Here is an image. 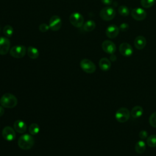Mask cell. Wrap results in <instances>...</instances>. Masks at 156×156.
I'll use <instances>...</instances> for the list:
<instances>
[{
    "mask_svg": "<svg viewBox=\"0 0 156 156\" xmlns=\"http://www.w3.org/2000/svg\"><path fill=\"white\" fill-rule=\"evenodd\" d=\"M17 98L13 94L10 93H5L3 94L0 99V104L5 108H13L17 105Z\"/></svg>",
    "mask_w": 156,
    "mask_h": 156,
    "instance_id": "obj_1",
    "label": "cell"
},
{
    "mask_svg": "<svg viewBox=\"0 0 156 156\" xmlns=\"http://www.w3.org/2000/svg\"><path fill=\"white\" fill-rule=\"evenodd\" d=\"M18 144V146L23 150L30 149L34 144V139L32 135L25 133L19 138Z\"/></svg>",
    "mask_w": 156,
    "mask_h": 156,
    "instance_id": "obj_2",
    "label": "cell"
},
{
    "mask_svg": "<svg viewBox=\"0 0 156 156\" xmlns=\"http://www.w3.org/2000/svg\"><path fill=\"white\" fill-rule=\"evenodd\" d=\"M116 15L115 10L111 7H105L102 9L99 12L101 18L104 21H110L113 20Z\"/></svg>",
    "mask_w": 156,
    "mask_h": 156,
    "instance_id": "obj_3",
    "label": "cell"
},
{
    "mask_svg": "<svg viewBox=\"0 0 156 156\" xmlns=\"http://www.w3.org/2000/svg\"><path fill=\"white\" fill-rule=\"evenodd\" d=\"M130 116V112L128 108L121 107L117 110L115 113V118L119 122H125L129 120Z\"/></svg>",
    "mask_w": 156,
    "mask_h": 156,
    "instance_id": "obj_4",
    "label": "cell"
},
{
    "mask_svg": "<svg viewBox=\"0 0 156 156\" xmlns=\"http://www.w3.org/2000/svg\"><path fill=\"white\" fill-rule=\"evenodd\" d=\"M27 52V49L24 46L16 45L14 46L10 49V54L12 57L16 58L23 57Z\"/></svg>",
    "mask_w": 156,
    "mask_h": 156,
    "instance_id": "obj_5",
    "label": "cell"
},
{
    "mask_svg": "<svg viewBox=\"0 0 156 156\" xmlns=\"http://www.w3.org/2000/svg\"><path fill=\"white\" fill-rule=\"evenodd\" d=\"M80 66L82 69L89 74L93 73L96 71V66L94 63L88 58H83L80 62Z\"/></svg>",
    "mask_w": 156,
    "mask_h": 156,
    "instance_id": "obj_6",
    "label": "cell"
},
{
    "mask_svg": "<svg viewBox=\"0 0 156 156\" xmlns=\"http://www.w3.org/2000/svg\"><path fill=\"white\" fill-rule=\"evenodd\" d=\"M69 19L71 24L76 27H80L83 25L84 18L79 12H74L71 13Z\"/></svg>",
    "mask_w": 156,
    "mask_h": 156,
    "instance_id": "obj_7",
    "label": "cell"
},
{
    "mask_svg": "<svg viewBox=\"0 0 156 156\" xmlns=\"http://www.w3.org/2000/svg\"><path fill=\"white\" fill-rule=\"evenodd\" d=\"M2 136L6 141H11L15 139L16 133L12 127L5 126L2 130Z\"/></svg>",
    "mask_w": 156,
    "mask_h": 156,
    "instance_id": "obj_8",
    "label": "cell"
},
{
    "mask_svg": "<svg viewBox=\"0 0 156 156\" xmlns=\"http://www.w3.org/2000/svg\"><path fill=\"white\" fill-rule=\"evenodd\" d=\"M146 12L142 8H134L131 11V16L136 21H142L146 17Z\"/></svg>",
    "mask_w": 156,
    "mask_h": 156,
    "instance_id": "obj_9",
    "label": "cell"
},
{
    "mask_svg": "<svg viewBox=\"0 0 156 156\" xmlns=\"http://www.w3.org/2000/svg\"><path fill=\"white\" fill-rule=\"evenodd\" d=\"M49 26L50 29L53 31H57L58 30L61 26H62V20L60 16L58 15H54L52 16L49 20Z\"/></svg>",
    "mask_w": 156,
    "mask_h": 156,
    "instance_id": "obj_10",
    "label": "cell"
},
{
    "mask_svg": "<svg viewBox=\"0 0 156 156\" xmlns=\"http://www.w3.org/2000/svg\"><path fill=\"white\" fill-rule=\"evenodd\" d=\"M10 41L7 37H0V55H5L10 49Z\"/></svg>",
    "mask_w": 156,
    "mask_h": 156,
    "instance_id": "obj_11",
    "label": "cell"
},
{
    "mask_svg": "<svg viewBox=\"0 0 156 156\" xmlns=\"http://www.w3.org/2000/svg\"><path fill=\"white\" fill-rule=\"evenodd\" d=\"M119 52L125 57H129L133 54V48L128 43H122L119 47Z\"/></svg>",
    "mask_w": 156,
    "mask_h": 156,
    "instance_id": "obj_12",
    "label": "cell"
},
{
    "mask_svg": "<svg viewBox=\"0 0 156 156\" xmlns=\"http://www.w3.org/2000/svg\"><path fill=\"white\" fill-rule=\"evenodd\" d=\"M102 48L106 53L112 54L116 51V45L110 40H105L102 43Z\"/></svg>",
    "mask_w": 156,
    "mask_h": 156,
    "instance_id": "obj_13",
    "label": "cell"
},
{
    "mask_svg": "<svg viewBox=\"0 0 156 156\" xmlns=\"http://www.w3.org/2000/svg\"><path fill=\"white\" fill-rule=\"evenodd\" d=\"M119 29L115 24H111L108 26L105 30V34L109 38H114L119 34Z\"/></svg>",
    "mask_w": 156,
    "mask_h": 156,
    "instance_id": "obj_14",
    "label": "cell"
},
{
    "mask_svg": "<svg viewBox=\"0 0 156 156\" xmlns=\"http://www.w3.org/2000/svg\"><path fill=\"white\" fill-rule=\"evenodd\" d=\"M14 129L20 133H24L27 129V126L24 121L18 119L15 121L13 124Z\"/></svg>",
    "mask_w": 156,
    "mask_h": 156,
    "instance_id": "obj_15",
    "label": "cell"
},
{
    "mask_svg": "<svg viewBox=\"0 0 156 156\" xmlns=\"http://www.w3.org/2000/svg\"><path fill=\"white\" fill-rule=\"evenodd\" d=\"M146 44V40L142 35L136 37L134 40V45L137 49H143Z\"/></svg>",
    "mask_w": 156,
    "mask_h": 156,
    "instance_id": "obj_16",
    "label": "cell"
},
{
    "mask_svg": "<svg viewBox=\"0 0 156 156\" xmlns=\"http://www.w3.org/2000/svg\"><path fill=\"white\" fill-rule=\"evenodd\" d=\"M99 66L101 70L107 71L111 68V62L107 58L103 57L100 59L99 62Z\"/></svg>",
    "mask_w": 156,
    "mask_h": 156,
    "instance_id": "obj_17",
    "label": "cell"
},
{
    "mask_svg": "<svg viewBox=\"0 0 156 156\" xmlns=\"http://www.w3.org/2000/svg\"><path fill=\"white\" fill-rule=\"evenodd\" d=\"M27 54L32 59H36L39 56V51L37 48L34 46H29L27 49Z\"/></svg>",
    "mask_w": 156,
    "mask_h": 156,
    "instance_id": "obj_18",
    "label": "cell"
},
{
    "mask_svg": "<svg viewBox=\"0 0 156 156\" xmlns=\"http://www.w3.org/2000/svg\"><path fill=\"white\" fill-rule=\"evenodd\" d=\"M143 113V109L140 105H136L133 107L130 112V115L133 118H138L140 117Z\"/></svg>",
    "mask_w": 156,
    "mask_h": 156,
    "instance_id": "obj_19",
    "label": "cell"
},
{
    "mask_svg": "<svg viewBox=\"0 0 156 156\" xmlns=\"http://www.w3.org/2000/svg\"><path fill=\"white\" fill-rule=\"evenodd\" d=\"M96 27V23L93 20L87 21L83 25V28L86 32H91Z\"/></svg>",
    "mask_w": 156,
    "mask_h": 156,
    "instance_id": "obj_20",
    "label": "cell"
},
{
    "mask_svg": "<svg viewBox=\"0 0 156 156\" xmlns=\"http://www.w3.org/2000/svg\"><path fill=\"white\" fill-rule=\"evenodd\" d=\"M135 149L138 154H143L146 150L145 143L142 140H140L137 141L135 144Z\"/></svg>",
    "mask_w": 156,
    "mask_h": 156,
    "instance_id": "obj_21",
    "label": "cell"
},
{
    "mask_svg": "<svg viewBox=\"0 0 156 156\" xmlns=\"http://www.w3.org/2000/svg\"><path fill=\"white\" fill-rule=\"evenodd\" d=\"M3 34L7 38L12 37L13 34V29L12 26L10 25L5 26L3 28Z\"/></svg>",
    "mask_w": 156,
    "mask_h": 156,
    "instance_id": "obj_22",
    "label": "cell"
},
{
    "mask_svg": "<svg viewBox=\"0 0 156 156\" xmlns=\"http://www.w3.org/2000/svg\"><path fill=\"white\" fill-rule=\"evenodd\" d=\"M29 131L32 135H35L38 133L40 131V127L37 123H32L29 127Z\"/></svg>",
    "mask_w": 156,
    "mask_h": 156,
    "instance_id": "obj_23",
    "label": "cell"
},
{
    "mask_svg": "<svg viewBox=\"0 0 156 156\" xmlns=\"http://www.w3.org/2000/svg\"><path fill=\"white\" fill-rule=\"evenodd\" d=\"M147 144L151 147H156V135H151L147 138Z\"/></svg>",
    "mask_w": 156,
    "mask_h": 156,
    "instance_id": "obj_24",
    "label": "cell"
},
{
    "mask_svg": "<svg viewBox=\"0 0 156 156\" xmlns=\"http://www.w3.org/2000/svg\"><path fill=\"white\" fill-rule=\"evenodd\" d=\"M118 10L119 13L121 15L123 16H128V15H129V13H130L129 8H128L127 6L124 5H120V6L118 7Z\"/></svg>",
    "mask_w": 156,
    "mask_h": 156,
    "instance_id": "obj_25",
    "label": "cell"
},
{
    "mask_svg": "<svg viewBox=\"0 0 156 156\" xmlns=\"http://www.w3.org/2000/svg\"><path fill=\"white\" fill-rule=\"evenodd\" d=\"M155 0H141V4L144 8H150L154 5Z\"/></svg>",
    "mask_w": 156,
    "mask_h": 156,
    "instance_id": "obj_26",
    "label": "cell"
},
{
    "mask_svg": "<svg viewBox=\"0 0 156 156\" xmlns=\"http://www.w3.org/2000/svg\"><path fill=\"white\" fill-rule=\"evenodd\" d=\"M149 122L152 127H156V112L151 114L149 119Z\"/></svg>",
    "mask_w": 156,
    "mask_h": 156,
    "instance_id": "obj_27",
    "label": "cell"
},
{
    "mask_svg": "<svg viewBox=\"0 0 156 156\" xmlns=\"http://www.w3.org/2000/svg\"><path fill=\"white\" fill-rule=\"evenodd\" d=\"M49 29H50L49 26L46 23H42L39 26V30L41 32H46Z\"/></svg>",
    "mask_w": 156,
    "mask_h": 156,
    "instance_id": "obj_28",
    "label": "cell"
},
{
    "mask_svg": "<svg viewBox=\"0 0 156 156\" xmlns=\"http://www.w3.org/2000/svg\"><path fill=\"white\" fill-rule=\"evenodd\" d=\"M129 28V24L127 23H121L119 27V29L120 30H121L122 32H126L127 31Z\"/></svg>",
    "mask_w": 156,
    "mask_h": 156,
    "instance_id": "obj_29",
    "label": "cell"
},
{
    "mask_svg": "<svg viewBox=\"0 0 156 156\" xmlns=\"http://www.w3.org/2000/svg\"><path fill=\"white\" fill-rule=\"evenodd\" d=\"M139 137L141 139H146L147 137V132L146 130H141L139 133Z\"/></svg>",
    "mask_w": 156,
    "mask_h": 156,
    "instance_id": "obj_30",
    "label": "cell"
},
{
    "mask_svg": "<svg viewBox=\"0 0 156 156\" xmlns=\"http://www.w3.org/2000/svg\"><path fill=\"white\" fill-rule=\"evenodd\" d=\"M101 2L104 5L108 6V5H111L112 4L113 0H101Z\"/></svg>",
    "mask_w": 156,
    "mask_h": 156,
    "instance_id": "obj_31",
    "label": "cell"
},
{
    "mask_svg": "<svg viewBox=\"0 0 156 156\" xmlns=\"http://www.w3.org/2000/svg\"><path fill=\"white\" fill-rule=\"evenodd\" d=\"M4 113V109L2 106L0 105V117L2 116Z\"/></svg>",
    "mask_w": 156,
    "mask_h": 156,
    "instance_id": "obj_32",
    "label": "cell"
},
{
    "mask_svg": "<svg viewBox=\"0 0 156 156\" xmlns=\"http://www.w3.org/2000/svg\"><path fill=\"white\" fill-rule=\"evenodd\" d=\"M116 56L113 54H111V56H110V60H112V61H115V60H116Z\"/></svg>",
    "mask_w": 156,
    "mask_h": 156,
    "instance_id": "obj_33",
    "label": "cell"
},
{
    "mask_svg": "<svg viewBox=\"0 0 156 156\" xmlns=\"http://www.w3.org/2000/svg\"><path fill=\"white\" fill-rule=\"evenodd\" d=\"M0 32H1V26H0Z\"/></svg>",
    "mask_w": 156,
    "mask_h": 156,
    "instance_id": "obj_34",
    "label": "cell"
}]
</instances>
